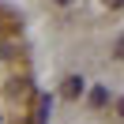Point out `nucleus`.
I'll return each instance as SVG.
<instances>
[{
	"instance_id": "1",
	"label": "nucleus",
	"mask_w": 124,
	"mask_h": 124,
	"mask_svg": "<svg viewBox=\"0 0 124 124\" xmlns=\"http://www.w3.org/2000/svg\"><path fill=\"white\" fill-rule=\"evenodd\" d=\"M83 75H68V79H64V86H60V94H64V98H68V101H75L79 98V94H83Z\"/></svg>"
},
{
	"instance_id": "2",
	"label": "nucleus",
	"mask_w": 124,
	"mask_h": 124,
	"mask_svg": "<svg viewBox=\"0 0 124 124\" xmlns=\"http://www.w3.org/2000/svg\"><path fill=\"white\" fill-rule=\"evenodd\" d=\"M105 101H109V94L101 90V86H98V90H90V105H94V109H101Z\"/></svg>"
},
{
	"instance_id": "3",
	"label": "nucleus",
	"mask_w": 124,
	"mask_h": 124,
	"mask_svg": "<svg viewBox=\"0 0 124 124\" xmlns=\"http://www.w3.org/2000/svg\"><path fill=\"white\" fill-rule=\"evenodd\" d=\"M116 56H120V60H124V38L116 41Z\"/></svg>"
},
{
	"instance_id": "4",
	"label": "nucleus",
	"mask_w": 124,
	"mask_h": 124,
	"mask_svg": "<svg viewBox=\"0 0 124 124\" xmlns=\"http://www.w3.org/2000/svg\"><path fill=\"white\" fill-rule=\"evenodd\" d=\"M105 4H109V8H124V0H105Z\"/></svg>"
},
{
	"instance_id": "5",
	"label": "nucleus",
	"mask_w": 124,
	"mask_h": 124,
	"mask_svg": "<svg viewBox=\"0 0 124 124\" xmlns=\"http://www.w3.org/2000/svg\"><path fill=\"white\" fill-rule=\"evenodd\" d=\"M116 113H124V98H120V101H116Z\"/></svg>"
},
{
	"instance_id": "6",
	"label": "nucleus",
	"mask_w": 124,
	"mask_h": 124,
	"mask_svg": "<svg viewBox=\"0 0 124 124\" xmlns=\"http://www.w3.org/2000/svg\"><path fill=\"white\" fill-rule=\"evenodd\" d=\"M56 4H75V0H56Z\"/></svg>"
}]
</instances>
